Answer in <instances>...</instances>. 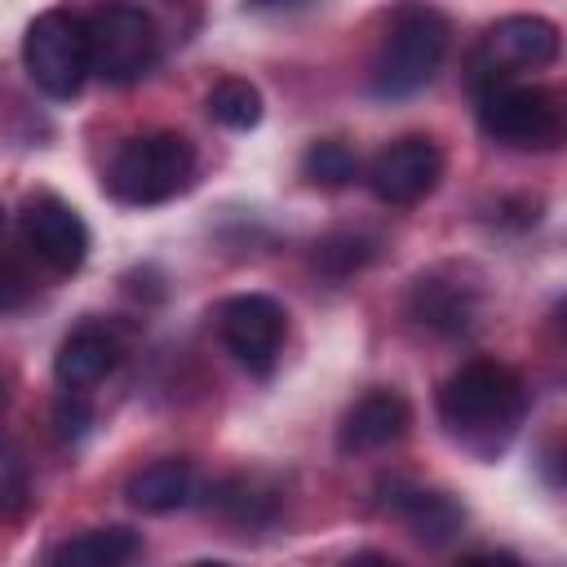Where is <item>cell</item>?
I'll use <instances>...</instances> for the list:
<instances>
[{"mask_svg": "<svg viewBox=\"0 0 567 567\" xmlns=\"http://www.w3.org/2000/svg\"><path fill=\"white\" fill-rule=\"evenodd\" d=\"M527 416V385L496 359H470L439 385V421L478 461H496Z\"/></svg>", "mask_w": 567, "mask_h": 567, "instance_id": "1", "label": "cell"}, {"mask_svg": "<svg viewBox=\"0 0 567 567\" xmlns=\"http://www.w3.org/2000/svg\"><path fill=\"white\" fill-rule=\"evenodd\" d=\"M447 44H452L447 18L425 0H403L390 13L385 35H381L377 58H372V71H368L372 97L399 102V97L421 93L439 75V66L447 58Z\"/></svg>", "mask_w": 567, "mask_h": 567, "instance_id": "2", "label": "cell"}, {"mask_svg": "<svg viewBox=\"0 0 567 567\" xmlns=\"http://www.w3.org/2000/svg\"><path fill=\"white\" fill-rule=\"evenodd\" d=\"M195 177V146L190 137L173 133V128H155V133H137L128 137L111 168H106V190L111 199L128 204V208H155L177 199Z\"/></svg>", "mask_w": 567, "mask_h": 567, "instance_id": "3", "label": "cell"}, {"mask_svg": "<svg viewBox=\"0 0 567 567\" xmlns=\"http://www.w3.org/2000/svg\"><path fill=\"white\" fill-rule=\"evenodd\" d=\"M84 44H89V75L102 84H137L159 62V27L142 4L106 0L84 18Z\"/></svg>", "mask_w": 567, "mask_h": 567, "instance_id": "4", "label": "cell"}, {"mask_svg": "<svg viewBox=\"0 0 567 567\" xmlns=\"http://www.w3.org/2000/svg\"><path fill=\"white\" fill-rule=\"evenodd\" d=\"M478 128L509 151H558L563 142V97L532 80H501L474 89Z\"/></svg>", "mask_w": 567, "mask_h": 567, "instance_id": "5", "label": "cell"}, {"mask_svg": "<svg viewBox=\"0 0 567 567\" xmlns=\"http://www.w3.org/2000/svg\"><path fill=\"white\" fill-rule=\"evenodd\" d=\"M22 66L44 97L71 102L89 80L84 18L71 9H44L22 35Z\"/></svg>", "mask_w": 567, "mask_h": 567, "instance_id": "6", "label": "cell"}, {"mask_svg": "<svg viewBox=\"0 0 567 567\" xmlns=\"http://www.w3.org/2000/svg\"><path fill=\"white\" fill-rule=\"evenodd\" d=\"M563 49V35L549 18L536 13H514L501 18L496 27H487V35L478 40L474 58H470V84H501V80H523L532 71H545Z\"/></svg>", "mask_w": 567, "mask_h": 567, "instance_id": "7", "label": "cell"}, {"mask_svg": "<svg viewBox=\"0 0 567 567\" xmlns=\"http://www.w3.org/2000/svg\"><path fill=\"white\" fill-rule=\"evenodd\" d=\"M408 315L434 337H470L483 323V279L456 261L430 266L408 288Z\"/></svg>", "mask_w": 567, "mask_h": 567, "instance_id": "8", "label": "cell"}, {"mask_svg": "<svg viewBox=\"0 0 567 567\" xmlns=\"http://www.w3.org/2000/svg\"><path fill=\"white\" fill-rule=\"evenodd\" d=\"M217 332L226 341V350L252 372L266 377L284 350V332H288V315L275 297L266 292H235L217 306Z\"/></svg>", "mask_w": 567, "mask_h": 567, "instance_id": "9", "label": "cell"}, {"mask_svg": "<svg viewBox=\"0 0 567 567\" xmlns=\"http://www.w3.org/2000/svg\"><path fill=\"white\" fill-rule=\"evenodd\" d=\"M439 182H443V146L434 137H425V133L394 137L368 164V186L390 208L421 204L425 195H434Z\"/></svg>", "mask_w": 567, "mask_h": 567, "instance_id": "10", "label": "cell"}, {"mask_svg": "<svg viewBox=\"0 0 567 567\" xmlns=\"http://www.w3.org/2000/svg\"><path fill=\"white\" fill-rule=\"evenodd\" d=\"M22 239L27 248L58 275H71L89 257V226L84 217L53 190H35L22 204Z\"/></svg>", "mask_w": 567, "mask_h": 567, "instance_id": "11", "label": "cell"}, {"mask_svg": "<svg viewBox=\"0 0 567 567\" xmlns=\"http://www.w3.org/2000/svg\"><path fill=\"white\" fill-rule=\"evenodd\" d=\"M412 425V408L399 390H368L354 399L337 425V452L341 456H368L394 447Z\"/></svg>", "mask_w": 567, "mask_h": 567, "instance_id": "12", "label": "cell"}, {"mask_svg": "<svg viewBox=\"0 0 567 567\" xmlns=\"http://www.w3.org/2000/svg\"><path fill=\"white\" fill-rule=\"evenodd\" d=\"M120 354H124V337L106 319H84L62 337L53 354V377L62 390H93L115 372Z\"/></svg>", "mask_w": 567, "mask_h": 567, "instance_id": "13", "label": "cell"}, {"mask_svg": "<svg viewBox=\"0 0 567 567\" xmlns=\"http://www.w3.org/2000/svg\"><path fill=\"white\" fill-rule=\"evenodd\" d=\"M381 505H385V514L399 518L421 545H447V540L461 536V527H465V509L456 505V496H447V492H439V487L390 483Z\"/></svg>", "mask_w": 567, "mask_h": 567, "instance_id": "14", "label": "cell"}, {"mask_svg": "<svg viewBox=\"0 0 567 567\" xmlns=\"http://www.w3.org/2000/svg\"><path fill=\"white\" fill-rule=\"evenodd\" d=\"M124 496H128V505H137L146 514H173L195 496V465L182 456L151 461L124 483Z\"/></svg>", "mask_w": 567, "mask_h": 567, "instance_id": "15", "label": "cell"}, {"mask_svg": "<svg viewBox=\"0 0 567 567\" xmlns=\"http://www.w3.org/2000/svg\"><path fill=\"white\" fill-rule=\"evenodd\" d=\"M137 554H142V536L133 527L111 523V527H89V532L62 540L49 554V563H58V567H124Z\"/></svg>", "mask_w": 567, "mask_h": 567, "instance_id": "16", "label": "cell"}, {"mask_svg": "<svg viewBox=\"0 0 567 567\" xmlns=\"http://www.w3.org/2000/svg\"><path fill=\"white\" fill-rule=\"evenodd\" d=\"M213 505L230 527H270L279 518V492L266 487L261 478H248V474L217 483Z\"/></svg>", "mask_w": 567, "mask_h": 567, "instance_id": "17", "label": "cell"}, {"mask_svg": "<svg viewBox=\"0 0 567 567\" xmlns=\"http://www.w3.org/2000/svg\"><path fill=\"white\" fill-rule=\"evenodd\" d=\"M301 177L310 186H323V190H341L359 177V155L341 142V137H319L306 146L301 155Z\"/></svg>", "mask_w": 567, "mask_h": 567, "instance_id": "18", "label": "cell"}, {"mask_svg": "<svg viewBox=\"0 0 567 567\" xmlns=\"http://www.w3.org/2000/svg\"><path fill=\"white\" fill-rule=\"evenodd\" d=\"M204 106H208V115H213L221 128H235V133H248V128L261 124V93H257V84H248V80H217V84L208 89Z\"/></svg>", "mask_w": 567, "mask_h": 567, "instance_id": "19", "label": "cell"}, {"mask_svg": "<svg viewBox=\"0 0 567 567\" xmlns=\"http://www.w3.org/2000/svg\"><path fill=\"white\" fill-rule=\"evenodd\" d=\"M377 257V239H368L363 230H332L315 244V266L332 279H346L354 270H363Z\"/></svg>", "mask_w": 567, "mask_h": 567, "instance_id": "20", "label": "cell"}, {"mask_svg": "<svg viewBox=\"0 0 567 567\" xmlns=\"http://www.w3.org/2000/svg\"><path fill=\"white\" fill-rule=\"evenodd\" d=\"M22 505H27V465L9 443H0V514H18Z\"/></svg>", "mask_w": 567, "mask_h": 567, "instance_id": "21", "label": "cell"}, {"mask_svg": "<svg viewBox=\"0 0 567 567\" xmlns=\"http://www.w3.org/2000/svg\"><path fill=\"white\" fill-rule=\"evenodd\" d=\"M31 301V275L13 261V257H0V315H13Z\"/></svg>", "mask_w": 567, "mask_h": 567, "instance_id": "22", "label": "cell"}, {"mask_svg": "<svg viewBox=\"0 0 567 567\" xmlns=\"http://www.w3.org/2000/svg\"><path fill=\"white\" fill-rule=\"evenodd\" d=\"M53 421H58V434H62V439H80V434L89 430V421H93V416H89V403H84V390H62Z\"/></svg>", "mask_w": 567, "mask_h": 567, "instance_id": "23", "label": "cell"}, {"mask_svg": "<svg viewBox=\"0 0 567 567\" xmlns=\"http://www.w3.org/2000/svg\"><path fill=\"white\" fill-rule=\"evenodd\" d=\"M252 9H301V4H310V0H248Z\"/></svg>", "mask_w": 567, "mask_h": 567, "instance_id": "24", "label": "cell"}, {"mask_svg": "<svg viewBox=\"0 0 567 567\" xmlns=\"http://www.w3.org/2000/svg\"><path fill=\"white\" fill-rule=\"evenodd\" d=\"M0 230H4V208H0Z\"/></svg>", "mask_w": 567, "mask_h": 567, "instance_id": "25", "label": "cell"}, {"mask_svg": "<svg viewBox=\"0 0 567 567\" xmlns=\"http://www.w3.org/2000/svg\"><path fill=\"white\" fill-rule=\"evenodd\" d=\"M0 408H4V385H0Z\"/></svg>", "mask_w": 567, "mask_h": 567, "instance_id": "26", "label": "cell"}]
</instances>
